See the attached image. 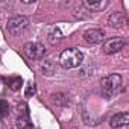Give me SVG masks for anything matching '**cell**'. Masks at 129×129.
<instances>
[{
  "label": "cell",
  "mask_w": 129,
  "mask_h": 129,
  "mask_svg": "<svg viewBox=\"0 0 129 129\" xmlns=\"http://www.w3.org/2000/svg\"><path fill=\"white\" fill-rule=\"evenodd\" d=\"M84 61V55L79 49H67V50H64L59 56V64L64 67V69H75L78 66H81Z\"/></svg>",
  "instance_id": "1"
},
{
  "label": "cell",
  "mask_w": 129,
  "mask_h": 129,
  "mask_svg": "<svg viewBox=\"0 0 129 129\" xmlns=\"http://www.w3.org/2000/svg\"><path fill=\"white\" fill-rule=\"evenodd\" d=\"M120 87H121V76L117 73L109 75L105 79H102V90L106 96H114Z\"/></svg>",
  "instance_id": "2"
},
{
  "label": "cell",
  "mask_w": 129,
  "mask_h": 129,
  "mask_svg": "<svg viewBox=\"0 0 129 129\" xmlns=\"http://www.w3.org/2000/svg\"><path fill=\"white\" fill-rule=\"evenodd\" d=\"M29 27V20L23 15H17L8 20V29L12 34H23Z\"/></svg>",
  "instance_id": "3"
},
{
  "label": "cell",
  "mask_w": 129,
  "mask_h": 129,
  "mask_svg": "<svg viewBox=\"0 0 129 129\" xmlns=\"http://www.w3.org/2000/svg\"><path fill=\"white\" fill-rule=\"evenodd\" d=\"M23 50H24V55L29 59H41L46 55V49L40 43H26Z\"/></svg>",
  "instance_id": "4"
},
{
  "label": "cell",
  "mask_w": 129,
  "mask_h": 129,
  "mask_svg": "<svg viewBox=\"0 0 129 129\" xmlns=\"http://www.w3.org/2000/svg\"><path fill=\"white\" fill-rule=\"evenodd\" d=\"M124 44H126V41H124L123 38H120V37L109 38V40H106V41H105V44H103L102 50H103V53H106V55H112V53L120 52V50L124 47Z\"/></svg>",
  "instance_id": "5"
},
{
  "label": "cell",
  "mask_w": 129,
  "mask_h": 129,
  "mask_svg": "<svg viewBox=\"0 0 129 129\" xmlns=\"http://www.w3.org/2000/svg\"><path fill=\"white\" fill-rule=\"evenodd\" d=\"M84 38H85V41L90 43V44H100V43L105 41V32H103L102 29L93 27V29H88V30L84 34Z\"/></svg>",
  "instance_id": "6"
},
{
  "label": "cell",
  "mask_w": 129,
  "mask_h": 129,
  "mask_svg": "<svg viewBox=\"0 0 129 129\" xmlns=\"http://www.w3.org/2000/svg\"><path fill=\"white\" fill-rule=\"evenodd\" d=\"M127 121H129V114L127 112H118V114L111 117L109 124H111V127H121V126H126Z\"/></svg>",
  "instance_id": "7"
},
{
  "label": "cell",
  "mask_w": 129,
  "mask_h": 129,
  "mask_svg": "<svg viewBox=\"0 0 129 129\" xmlns=\"http://www.w3.org/2000/svg\"><path fill=\"white\" fill-rule=\"evenodd\" d=\"M108 23L112 26V27H120L126 23V15L123 12H112L108 18Z\"/></svg>",
  "instance_id": "8"
},
{
  "label": "cell",
  "mask_w": 129,
  "mask_h": 129,
  "mask_svg": "<svg viewBox=\"0 0 129 129\" xmlns=\"http://www.w3.org/2000/svg\"><path fill=\"white\" fill-rule=\"evenodd\" d=\"M84 5L87 8H90L91 11H100V9H103L108 5V2L106 0H100V2H91V0H87V2H84Z\"/></svg>",
  "instance_id": "9"
},
{
  "label": "cell",
  "mask_w": 129,
  "mask_h": 129,
  "mask_svg": "<svg viewBox=\"0 0 129 129\" xmlns=\"http://www.w3.org/2000/svg\"><path fill=\"white\" fill-rule=\"evenodd\" d=\"M41 70H43V75H47V76H52L55 73V66H53V62L50 61H46L43 66H41Z\"/></svg>",
  "instance_id": "10"
},
{
  "label": "cell",
  "mask_w": 129,
  "mask_h": 129,
  "mask_svg": "<svg viewBox=\"0 0 129 129\" xmlns=\"http://www.w3.org/2000/svg\"><path fill=\"white\" fill-rule=\"evenodd\" d=\"M52 100H53V103H56V105H66L69 99H67L66 94L58 93V94H52Z\"/></svg>",
  "instance_id": "11"
},
{
  "label": "cell",
  "mask_w": 129,
  "mask_h": 129,
  "mask_svg": "<svg viewBox=\"0 0 129 129\" xmlns=\"http://www.w3.org/2000/svg\"><path fill=\"white\" fill-rule=\"evenodd\" d=\"M9 112V105L5 100H0V117H5Z\"/></svg>",
  "instance_id": "12"
},
{
  "label": "cell",
  "mask_w": 129,
  "mask_h": 129,
  "mask_svg": "<svg viewBox=\"0 0 129 129\" xmlns=\"http://www.w3.org/2000/svg\"><path fill=\"white\" fill-rule=\"evenodd\" d=\"M82 120H84V123H85V124H88V126H91V124H96L94 118L88 115V111H84V112H82Z\"/></svg>",
  "instance_id": "13"
},
{
  "label": "cell",
  "mask_w": 129,
  "mask_h": 129,
  "mask_svg": "<svg viewBox=\"0 0 129 129\" xmlns=\"http://www.w3.org/2000/svg\"><path fill=\"white\" fill-rule=\"evenodd\" d=\"M21 84H23L21 78H15V79H12V81H11V90L17 91V90H18V88L21 87Z\"/></svg>",
  "instance_id": "14"
},
{
  "label": "cell",
  "mask_w": 129,
  "mask_h": 129,
  "mask_svg": "<svg viewBox=\"0 0 129 129\" xmlns=\"http://www.w3.org/2000/svg\"><path fill=\"white\" fill-rule=\"evenodd\" d=\"M49 37H50V38H49V40H50V43H55V41L61 40V37H62V35H61V32H59L58 29H55V30H53Z\"/></svg>",
  "instance_id": "15"
},
{
  "label": "cell",
  "mask_w": 129,
  "mask_h": 129,
  "mask_svg": "<svg viewBox=\"0 0 129 129\" xmlns=\"http://www.w3.org/2000/svg\"><path fill=\"white\" fill-rule=\"evenodd\" d=\"M35 94V85H29L27 88H26V97H30V96H34Z\"/></svg>",
  "instance_id": "16"
},
{
  "label": "cell",
  "mask_w": 129,
  "mask_h": 129,
  "mask_svg": "<svg viewBox=\"0 0 129 129\" xmlns=\"http://www.w3.org/2000/svg\"><path fill=\"white\" fill-rule=\"evenodd\" d=\"M73 129H78V127H73Z\"/></svg>",
  "instance_id": "17"
}]
</instances>
